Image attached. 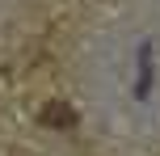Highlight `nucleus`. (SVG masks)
I'll return each mask as SVG.
<instances>
[{"mask_svg": "<svg viewBox=\"0 0 160 156\" xmlns=\"http://www.w3.org/2000/svg\"><path fill=\"white\" fill-rule=\"evenodd\" d=\"M42 123L59 127V131H72V127H76V110L68 106V101H51V106L42 110Z\"/></svg>", "mask_w": 160, "mask_h": 156, "instance_id": "1", "label": "nucleus"}]
</instances>
